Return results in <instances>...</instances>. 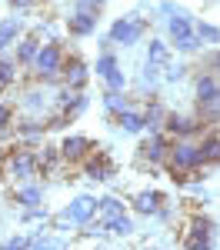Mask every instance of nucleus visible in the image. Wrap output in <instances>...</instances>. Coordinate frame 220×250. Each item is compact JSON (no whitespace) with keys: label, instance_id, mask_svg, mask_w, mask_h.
Masks as SVG:
<instances>
[{"label":"nucleus","instance_id":"nucleus-19","mask_svg":"<svg viewBox=\"0 0 220 250\" xmlns=\"http://www.w3.org/2000/svg\"><path fill=\"white\" fill-rule=\"evenodd\" d=\"M20 37H23V20H20V17L0 20V54H7Z\"/></svg>","mask_w":220,"mask_h":250},{"label":"nucleus","instance_id":"nucleus-2","mask_svg":"<svg viewBox=\"0 0 220 250\" xmlns=\"http://www.w3.org/2000/svg\"><path fill=\"white\" fill-rule=\"evenodd\" d=\"M167 37H170V47L177 54H197L203 47V40L197 37V27H194V17L187 10H174V17L167 20Z\"/></svg>","mask_w":220,"mask_h":250},{"label":"nucleus","instance_id":"nucleus-33","mask_svg":"<svg viewBox=\"0 0 220 250\" xmlns=\"http://www.w3.org/2000/svg\"><path fill=\"white\" fill-rule=\"evenodd\" d=\"M103 83H107V87H110V90H127V74H123V70H114V74H110V77L103 80Z\"/></svg>","mask_w":220,"mask_h":250},{"label":"nucleus","instance_id":"nucleus-38","mask_svg":"<svg viewBox=\"0 0 220 250\" xmlns=\"http://www.w3.org/2000/svg\"><path fill=\"white\" fill-rule=\"evenodd\" d=\"M10 3V10H27V7H34L37 0H7Z\"/></svg>","mask_w":220,"mask_h":250},{"label":"nucleus","instance_id":"nucleus-30","mask_svg":"<svg viewBox=\"0 0 220 250\" xmlns=\"http://www.w3.org/2000/svg\"><path fill=\"white\" fill-rule=\"evenodd\" d=\"M187 74H190V67H187V63H177V60H170V63L163 67V80H167V83H180Z\"/></svg>","mask_w":220,"mask_h":250},{"label":"nucleus","instance_id":"nucleus-14","mask_svg":"<svg viewBox=\"0 0 220 250\" xmlns=\"http://www.w3.org/2000/svg\"><path fill=\"white\" fill-rule=\"evenodd\" d=\"M40 37L37 34H23V37L14 43V60H17L20 67H34V60H37V54H40Z\"/></svg>","mask_w":220,"mask_h":250},{"label":"nucleus","instance_id":"nucleus-27","mask_svg":"<svg viewBox=\"0 0 220 250\" xmlns=\"http://www.w3.org/2000/svg\"><path fill=\"white\" fill-rule=\"evenodd\" d=\"M107 233H110V237H130V233H134V220H130L127 213L110 217V220H107Z\"/></svg>","mask_w":220,"mask_h":250},{"label":"nucleus","instance_id":"nucleus-4","mask_svg":"<svg viewBox=\"0 0 220 250\" xmlns=\"http://www.w3.org/2000/svg\"><path fill=\"white\" fill-rule=\"evenodd\" d=\"M170 144H174V137L167 134V130H157V134L143 137V140H140V147H137L140 164H147V167H167Z\"/></svg>","mask_w":220,"mask_h":250},{"label":"nucleus","instance_id":"nucleus-29","mask_svg":"<svg viewBox=\"0 0 220 250\" xmlns=\"http://www.w3.org/2000/svg\"><path fill=\"white\" fill-rule=\"evenodd\" d=\"M194 27H197V37L203 43H220V27L207 23V20H194Z\"/></svg>","mask_w":220,"mask_h":250},{"label":"nucleus","instance_id":"nucleus-15","mask_svg":"<svg viewBox=\"0 0 220 250\" xmlns=\"http://www.w3.org/2000/svg\"><path fill=\"white\" fill-rule=\"evenodd\" d=\"M217 94H220V77L210 74V70H200L197 77H194V100L197 104H207V100H214Z\"/></svg>","mask_w":220,"mask_h":250},{"label":"nucleus","instance_id":"nucleus-21","mask_svg":"<svg viewBox=\"0 0 220 250\" xmlns=\"http://www.w3.org/2000/svg\"><path fill=\"white\" fill-rule=\"evenodd\" d=\"M117 127L123 134H143L147 130V117L140 114V110H134V107H127V110L117 114Z\"/></svg>","mask_w":220,"mask_h":250},{"label":"nucleus","instance_id":"nucleus-1","mask_svg":"<svg viewBox=\"0 0 220 250\" xmlns=\"http://www.w3.org/2000/svg\"><path fill=\"white\" fill-rule=\"evenodd\" d=\"M3 170H7V180H17V184H27V180H34L40 177V157L37 150L30 147V144H14L10 150H7V164H3Z\"/></svg>","mask_w":220,"mask_h":250},{"label":"nucleus","instance_id":"nucleus-31","mask_svg":"<svg viewBox=\"0 0 220 250\" xmlns=\"http://www.w3.org/2000/svg\"><path fill=\"white\" fill-rule=\"evenodd\" d=\"M20 220H23V224H47L50 217H47L43 207H27V210L20 213Z\"/></svg>","mask_w":220,"mask_h":250},{"label":"nucleus","instance_id":"nucleus-13","mask_svg":"<svg viewBox=\"0 0 220 250\" xmlns=\"http://www.w3.org/2000/svg\"><path fill=\"white\" fill-rule=\"evenodd\" d=\"M97 23H100V17L74 10V14H67V20H63V30H67L70 37H94V34H97Z\"/></svg>","mask_w":220,"mask_h":250},{"label":"nucleus","instance_id":"nucleus-28","mask_svg":"<svg viewBox=\"0 0 220 250\" xmlns=\"http://www.w3.org/2000/svg\"><path fill=\"white\" fill-rule=\"evenodd\" d=\"M94 70H97V77H100V80H107V77H110V74L117 70V57H114V50L100 54V57H97V67H94Z\"/></svg>","mask_w":220,"mask_h":250},{"label":"nucleus","instance_id":"nucleus-17","mask_svg":"<svg viewBox=\"0 0 220 250\" xmlns=\"http://www.w3.org/2000/svg\"><path fill=\"white\" fill-rule=\"evenodd\" d=\"M200 150L207 167H220V127H207L200 137Z\"/></svg>","mask_w":220,"mask_h":250},{"label":"nucleus","instance_id":"nucleus-7","mask_svg":"<svg viewBox=\"0 0 220 250\" xmlns=\"http://www.w3.org/2000/svg\"><path fill=\"white\" fill-rule=\"evenodd\" d=\"M163 130H167L170 137L200 140L203 130H207V124L200 120V114H177V110H170V114H167V124H163Z\"/></svg>","mask_w":220,"mask_h":250},{"label":"nucleus","instance_id":"nucleus-3","mask_svg":"<svg viewBox=\"0 0 220 250\" xmlns=\"http://www.w3.org/2000/svg\"><path fill=\"white\" fill-rule=\"evenodd\" d=\"M67 50L60 40H43L37 60H34V80L37 83H60V70H63Z\"/></svg>","mask_w":220,"mask_h":250},{"label":"nucleus","instance_id":"nucleus-6","mask_svg":"<svg viewBox=\"0 0 220 250\" xmlns=\"http://www.w3.org/2000/svg\"><path fill=\"white\" fill-rule=\"evenodd\" d=\"M217 244V227H214V220L210 217H203V213H194L190 217V224H187V237H183V247L190 250H207Z\"/></svg>","mask_w":220,"mask_h":250},{"label":"nucleus","instance_id":"nucleus-34","mask_svg":"<svg viewBox=\"0 0 220 250\" xmlns=\"http://www.w3.org/2000/svg\"><path fill=\"white\" fill-rule=\"evenodd\" d=\"M43 227H47V224H40V233H30V237H27V247H50V244H54V240L43 233Z\"/></svg>","mask_w":220,"mask_h":250},{"label":"nucleus","instance_id":"nucleus-40","mask_svg":"<svg viewBox=\"0 0 220 250\" xmlns=\"http://www.w3.org/2000/svg\"><path fill=\"white\" fill-rule=\"evenodd\" d=\"M3 90H7V83H3V80H0V94H3Z\"/></svg>","mask_w":220,"mask_h":250},{"label":"nucleus","instance_id":"nucleus-39","mask_svg":"<svg viewBox=\"0 0 220 250\" xmlns=\"http://www.w3.org/2000/svg\"><path fill=\"white\" fill-rule=\"evenodd\" d=\"M157 10H160V14H167V17H174V10H177V3H160Z\"/></svg>","mask_w":220,"mask_h":250},{"label":"nucleus","instance_id":"nucleus-22","mask_svg":"<svg viewBox=\"0 0 220 250\" xmlns=\"http://www.w3.org/2000/svg\"><path fill=\"white\" fill-rule=\"evenodd\" d=\"M20 110H23L27 117H43V110H47V94H43V90H30V94H23Z\"/></svg>","mask_w":220,"mask_h":250},{"label":"nucleus","instance_id":"nucleus-37","mask_svg":"<svg viewBox=\"0 0 220 250\" xmlns=\"http://www.w3.org/2000/svg\"><path fill=\"white\" fill-rule=\"evenodd\" d=\"M3 247H7V250H20V247H27V237H23V233H14V237H10V240H7Z\"/></svg>","mask_w":220,"mask_h":250},{"label":"nucleus","instance_id":"nucleus-9","mask_svg":"<svg viewBox=\"0 0 220 250\" xmlns=\"http://www.w3.org/2000/svg\"><path fill=\"white\" fill-rule=\"evenodd\" d=\"M94 150H97V144H94L90 137H83V134H67L63 144H60V154H63V160H67L70 167H80Z\"/></svg>","mask_w":220,"mask_h":250},{"label":"nucleus","instance_id":"nucleus-8","mask_svg":"<svg viewBox=\"0 0 220 250\" xmlns=\"http://www.w3.org/2000/svg\"><path fill=\"white\" fill-rule=\"evenodd\" d=\"M80 170H83V177H87V180L103 184V180H114V177H117V164H114V157L107 154V150H100V147H97L94 154L80 164Z\"/></svg>","mask_w":220,"mask_h":250},{"label":"nucleus","instance_id":"nucleus-18","mask_svg":"<svg viewBox=\"0 0 220 250\" xmlns=\"http://www.w3.org/2000/svg\"><path fill=\"white\" fill-rule=\"evenodd\" d=\"M14 204L17 207H40L43 204V187L34 184V180H27V184H17V190H14Z\"/></svg>","mask_w":220,"mask_h":250},{"label":"nucleus","instance_id":"nucleus-11","mask_svg":"<svg viewBox=\"0 0 220 250\" xmlns=\"http://www.w3.org/2000/svg\"><path fill=\"white\" fill-rule=\"evenodd\" d=\"M50 134L47 130V120L43 117H23V120H14V137H17L20 144H37V140H43V137Z\"/></svg>","mask_w":220,"mask_h":250},{"label":"nucleus","instance_id":"nucleus-43","mask_svg":"<svg viewBox=\"0 0 220 250\" xmlns=\"http://www.w3.org/2000/svg\"><path fill=\"white\" fill-rule=\"evenodd\" d=\"M207 3H210V0H207Z\"/></svg>","mask_w":220,"mask_h":250},{"label":"nucleus","instance_id":"nucleus-12","mask_svg":"<svg viewBox=\"0 0 220 250\" xmlns=\"http://www.w3.org/2000/svg\"><path fill=\"white\" fill-rule=\"evenodd\" d=\"M67 213H70V220L83 227V224H90L94 217H97V197H90V193H80L74 197L70 204H67Z\"/></svg>","mask_w":220,"mask_h":250},{"label":"nucleus","instance_id":"nucleus-16","mask_svg":"<svg viewBox=\"0 0 220 250\" xmlns=\"http://www.w3.org/2000/svg\"><path fill=\"white\" fill-rule=\"evenodd\" d=\"M167 204V193L160 190H140L137 197H134V213H140V217H157V210Z\"/></svg>","mask_w":220,"mask_h":250},{"label":"nucleus","instance_id":"nucleus-23","mask_svg":"<svg viewBox=\"0 0 220 250\" xmlns=\"http://www.w3.org/2000/svg\"><path fill=\"white\" fill-rule=\"evenodd\" d=\"M120 213H123V200H120V197H114V193L97 197V217L110 220V217H120Z\"/></svg>","mask_w":220,"mask_h":250},{"label":"nucleus","instance_id":"nucleus-41","mask_svg":"<svg viewBox=\"0 0 220 250\" xmlns=\"http://www.w3.org/2000/svg\"><path fill=\"white\" fill-rule=\"evenodd\" d=\"M50 3H57V0H50Z\"/></svg>","mask_w":220,"mask_h":250},{"label":"nucleus","instance_id":"nucleus-32","mask_svg":"<svg viewBox=\"0 0 220 250\" xmlns=\"http://www.w3.org/2000/svg\"><path fill=\"white\" fill-rule=\"evenodd\" d=\"M0 130H14V104L0 100Z\"/></svg>","mask_w":220,"mask_h":250},{"label":"nucleus","instance_id":"nucleus-20","mask_svg":"<svg viewBox=\"0 0 220 250\" xmlns=\"http://www.w3.org/2000/svg\"><path fill=\"white\" fill-rule=\"evenodd\" d=\"M167 114H170V110L160 104V97H147V110H143V117H147V134H157V130H163Z\"/></svg>","mask_w":220,"mask_h":250},{"label":"nucleus","instance_id":"nucleus-26","mask_svg":"<svg viewBox=\"0 0 220 250\" xmlns=\"http://www.w3.org/2000/svg\"><path fill=\"white\" fill-rule=\"evenodd\" d=\"M147 63L167 67V63H170V47H167L163 40H150V43H147Z\"/></svg>","mask_w":220,"mask_h":250},{"label":"nucleus","instance_id":"nucleus-42","mask_svg":"<svg viewBox=\"0 0 220 250\" xmlns=\"http://www.w3.org/2000/svg\"><path fill=\"white\" fill-rule=\"evenodd\" d=\"M100 3H107V0H100Z\"/></svg>","mask_w":220,"mask_h":250},{"label":"nucleus","instance_id":"nucleus-36","mask_svg":"<svg viewBox=\"0 0 220 250\" xmlns=\"http://www.w3.org/2000/svg\"><path fill=\"white\" fill-rule=\"evenodd\" d=\"M77 10L80 14H94V17H100L103 3H100V0H77Z\"/></svg>","mask_w":220,"mask_h":250},{"label":"nucleus","instance_id":"nucleus-24","mask_svg":"<svg viewBox=\"0 0 220 250\" xmlns=\"http://www.w3.org/2000/svg\"><path fill=\"white\" fill-rule=\"evenodd\" d=\"M100 100H103L107 114H114V117H117L120 110H127V107H130V100L123 97V90H110V87H107V90L100 94Z\"/></svg>","mask_w":220,"mask_h":250},{"label":"nucleus","instance_id":"nucleus-5","mask_svg":"<svg viewBox=\"0 0 220 250\" xmlns=\"http://www.w3.org/2000/svg\"><path fill=\"white\" fill-rule=\"evenodd\" d=\"M143 34H147V20L137 17V14H127V17H117L110 23V34L107 37L114 40L117 47H134V43L143 40Z\"/></svg>","mask_w":220,"mask_h":250},{"label":"nucleus","instance_id":"nucleus-35","mask_svg":"<svg viewBox=\"0 0 220 250\" xmlns=\"http://www.w3.org/2000/svg\"><path fill=\"white\" fill-rule=\"evenodd\" d=\"M203 67H207L210 74H217V77H220V47H217V50H210V54L203 57ZM203 67H200V70H203Z\"/></svg>","mask_w":220,"mask_h":250},{"label":"nucleus","instance_id":"nucleus-25","mask_svg":"<svg viewBox=\"0 0 220 250\" xmlns=\"http://www.w3.org/2000/svg\"><path fill=\"white\" fill-rule=\"evenodd\" d=\"M197 114L207 127H220V94L214 100H207V104H197Z\"/></svg>","mask_w":220,"mask_h":250},{"label":"nucleus","instance_id":"nucleus-10","mask_svg":"<svg viewBox=\"0 0 220 250\" xmlns=\"http://www.w3.org/2000/svg\"><path fill=\"white\" fill-rule=\"evenodd\" d=\"M87 80H90V67H87L77 54L63 60V70H60V83H63V87H70V90H83Z\"/></svg>","mask_w":220,"mask_h":250}]
</instances>
